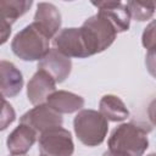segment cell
Returning <instances> with one entry per match:
<instances>
[{"label":"cell","instance_id":"obj_1","mask_svg":"<svg viewBox=\"0 0 156 156\" xmlns=\"http://www.w3.org/2000/svg\"><path fill=\"white\" fill-rule=\"evenodd\" d=\"M50 49V38L33 22L20 30L11 41L12 52L23 61H40Z\"/></svg>","mask_w":156,"mask_h":156},{"label":"cell","instance_id":"obj_2","mask_svg":"<svg viewBox=\"0 0 156 156\" xmlns=\"http://www.w3.org/2000/svg\"><path fill=\"white\" fill-rule=\"evenodd\" d=\"M79 28L88 56L102 52L112 45L117 37V30L113 24L100 12L87 18Z\"/></svg>","mask_w":156,"mask_h":156},{"label":"cell","instance_id":"obj_3","mask_svg":"<svg viewBox=\"0 0 156 156\" xmlns=\"http://www.w3.org/2000/svg\"><path fill=\"white\" fill-rule=\"evenodd\" d=\"M107 146L108 150L129 156H143L149 147L147 132L145 128L132 122L122 123L112 130Z\"/></svg>","mask_w":156,"mask_h":156},{"label":"cell","instance_id":"obj_4","mask_svg":"<svg viewBox=\"0 0 156 156\" xmlns=\"http://www.w3.org/2000/svg\"><path fill=\"white\" fill-rule=\"evenodd\" d=\"M73 128L78 140L82 144L93 147L104 143L108 130V121L100 113V111L84 108L76 115Z\"/></svg>","mask_w":156,"mask_h":156},{"label":"cell","instance_id":"obj_5","mask_svg":"<svg viewBox=\"0 0 156 156\" xmlns=\"http://www.w3.org/2000/svg\"><path fill=\"white\" fill-rule=\"evenodd\" d=\"M38 144L40 156H72L74 152L72 135L62 127H56L39 134Z\"/></svg>","mask_w":156,"mask_h":156},{"label":"cell","instance_id":"obj_6","mask_svg":"<svg viewBox=\"0 0 156 156\" xmlns=\"http://www.w3.org/2000/svg\"><path fill=\"white\" fill-rule=\"evenodd\" d=\"M20 123H24L32 127L38 134H41L45 130L62 127L63 119L62 115L52 110L46 102L41 105H37L29 111H27L20 118Z\"/></svg>","mask_w":156,"mask_h":156},{"label":"cell","instance_id":"obj_7","mask_svg":"<svg viewBox=\"0 0 156 156\" xmlns=\"http://www.w3.org/2000/svg\"><path fill=\"white\" fill-rule=\"evenodd\" d=\"M52 46L67 57L85 58L89 57L80 28H63L52 39Z\"/></svg>","mask_w":156,"mask_h":156},{"label":"cell","instance_id":"obj_8","mask_svg":"<svg viewBox=\"0 0 156 156\" xmlns=\"http://www.w3.org/2000/svg\"><path fill=\"white\" fill-rule=\"evenodd\" d=\"M55 79L44 69H38L27 84V98L34 106L45 104L48 98L56 90Z\"/></svg>","mask_w":156,"mask_h":156},{"label":"cell","instance_id":"obj_9","mask_svg":"<svg viewBox=\"0 0 156 156\" xmlns=\"http://www.w3.org/2000/svg\"><path fill=\"white\" fill-rule=\"evenodd\" d=\"M32 1L27 0H1V44H5L11 33V26L20 17L27 13L32 6Z\"/></svg>","mask_w":156,"mask_h":156},{"label":"cell","instance_id":"obj_10","mask_svg":"<svg viewBox=\"0 0 156 156\" xmlns=\"http://www.w3.org/2000/svg\"><path fill=\"white\" fill-rule=\"evenodd\" d=\"M38 69L48 72L56 83H62L68 78L72 71V61L55 48H51L48 55L38 62Z\"/></svg>","mask_w":156,"mask_h":156},{"label":"cell","instance_id":"obj_11","mask_svg":"<svg viewBox=\"0 0 156 156\" xmlns=\"http://www.w3.org/2000/svg\"><path fill=\"white\" fill-rule=\"evenodd\" d=\"M93 5L98 7V12L102 13L110 20L117 33H122L129 29L132 16L127 4H123L121 1H99L93 2Z\"/></svg>","mask_w":156,"mask_h":156},{"label":"cell","instance_id":"obj_12","mask_svg":"<svg viewBox=\"0 0 156 156\" xmlns=\"http://www.w3.org/2000/svg\"><path fill=\"white\" fill-rule=\"evenodd\" d=\"M61 13L58 9L50 2H39L34 15L35 23L50 39H54L61 28Z\"/></svg>","mask_w":156,"mask_h":156},{"label":"cell","instance_id":"obj_13","mask_svg":"<svg viewBox=\"0 0 156 156\" xmlns=\"http://www.w3.org/2000/svg\"><path fill=\"white\" fill-rule=\"evenodd\" d=\"M38 133L29 126L20 123L7 136L6 145L11 155L23 156L37 141Z\"/></svg>","mask_w":156,"mask_h":156},{"label":"cell","instance_id":"obj_14","mask_svg":"<svg viewBox=\"0 0 156 156\" xmlns=\"http://www.w3.org/2000/svg\"><path fill=\"white\" fill-rule=\"evenodd\" d=\"M0 88L4 99L17 96L23 88V76L21 71L6 60H1L0 62Z\"/></svg>","mask_w":156,"mask_h":156},{"label":"cell","instance_id":"obj_15","mask_svg":"<svg viewBox=\"0 0 156 156\" xmlns=\"http://www.w3.org/2000/svg\"><path fill=\"white\" fill-rule=\"evenodd\" d=\"M46 104L58 112L62 113H73L79 112L84 106V99L74 93L66 90H55L46 100Z\"/></svg>","mask_w":156,"mask_h":156},{"label":"cell","instance_id":"obj_16","mask_svg":"<svg viewBox=\"0 0 156 156\" xmlns=\"http://www.w3.org/2000/svg\"><path fill=\"white\" fill-rule=\"evenodd\" d=\"M100 113L111 122H122L129 116V111L124 102L116 95H104L99 102Z\"/></svg>","mask_w":156,"mask_h":156},{"label":"cell","instance_id":"obj_17","mask_svg":"<svg viewBox=\"0 0 156 156\" xmlns=\"http://www.w3.org/2000/svg\"><path fill=\"white\" fill-rule=\"evenodd\" d=\"M127 6L129 9L130 16L133 20L144 22L150 20L156 10L155 2H140V1H128Z\"/></svg>","mask_w":156,"mask_h":156},{"label":"cell","instance_id":"obj_18","mask_svg":"<svg viewBox=\"0 0 156 156\" xmlns=\"http://www.w3.org/2000/svg\"><path fill=\"white\" fill-rule=\"evenodd\" d=\"M141 44L146 50L156 48V20L151 21L141 34Z\"/></svg>","mask_w":156,"mask_h":156},{"label":"cell","instance_id":"obj_19","mask_svg":"<svg viewBox=\"0 0 156 156\" xmlns=\"http://www.w3.org/2000/svg\"><path fill=\"white\" fill-rule=\"evenodd\" d=\"M2 104H4V108H2V116H1V130H5L15 121L16 113L12 106L6 101V99L2 100Z\"/></svg>","mask_w":156,"mask_h":156},{"label":"cell","instance_id":"obj_20","mask_svg":"<svg viewBox=\"0 0 156 156\" xmlns=\"http://www.w3.org/2000/svg\"><path fill=\"white\" fill-rule=\"evenodd\" d=\"M145 65L150 76L156 79V48L147 50L145 56Z\"/></svg>","mask_w":156,"mask_h":156},{"label":"cell","instance_id":"obj_21","mask_svg":"<svg viewBox=\"0 0 156 156\" xmlns=\"http://www.w3.org/2000/svg\"><path fill=\"white\" fill-rule=\"evenodd\" d=\"M147 116H149V119L150 122L156 126V99H154L150 104H149V107H147Z\"/></svg>","mask_w":156,"mask_h":156},{"label":"cell","instance_id":"obj_22","mask_svg":"<svg viewBox=\"0 0 156 156\" xmlns=\"http://www.w3.org/2000/svg\"><path fill=\"white\" fill-rule=\"evenodd\" d=\"M102 156H129L127 154H123V152H117V151H112V150H107L104 152Z\"/></svg>","mask_w":156,"mask_h":156},{"label":"cell","instance_id":"obj_23","mask_svg":"<svg viewBox=\"0 0 156 156\" xmlns=\"http://www.w3.org/2000/svg\"><path fill=\"white\" fill-rule=\"evenodd\" d=\"M146 156H156V152H152V154H149V155H146Z\"/></svg>","mask_w":156,"mask_h":156},{"label":"cell","instance_id":"obj_24","mask_svg":"<svg viewBox=\"0 0 156 156\" xmlns=\"http://www.w3.org/2000/svg\"><path fill=\"white\" fill-rule=\"evenodd\" d=\"M11 156H15V155H11ZM23 156H26V155H23Z\"/></svg>","mask_w":156,"mask_h":156}]
</instances>
